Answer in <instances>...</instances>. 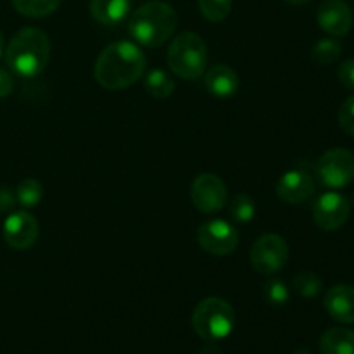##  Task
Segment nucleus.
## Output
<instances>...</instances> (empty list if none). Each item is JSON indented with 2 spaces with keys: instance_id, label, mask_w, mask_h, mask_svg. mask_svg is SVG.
<instances>
[{
  "instance_id": "obj_9",
  "label": "nucleus",
  "mask_w": 354,
  "mask_h": 354,
  "mask_svg": "<svg viewBox=\"0 0 354 354\" xmlns=\"http://www.w3.org/2000/svg\"><path fill=\"white\" fill-rule=\"evenodd\" d=\"M227 197L228 192L223 180L213 173H203L196 176L190 187V199L201 213H218L227 204Z\"/></svg>"
},
{
  "instance_id": "obj_25",
  "label": "nucleus",
  "mask_w": 354,
  "mask_h": 354,
  "mask_svg": "<svg viewBox=\"0 0 354 354\" xmlns=\"http://www.w3.org/2000/svg\"><path fill=\"white\" fill-rule=\"evenodd\" d=\"M263 297L270 306H283L289 301V287L279 279H270L263 287Z\"/></svg>"
},
{
  "instance_id": "obj_4",
  "label": "nucleus",
  "mask_w": 354,
  "mask_h": 354,
  "mask_svg": "<svg viewBox=\"0 0 354 354\" xmlns=\"http://www.w3.org/2000/svg\"><path fill=\"white\" fill-rule=\"evenodd\" d=\"M168 66L182 80L201 78L207 66L206 41L192 31L176 35L168 47Z\"/></svg>"
},
{
  "instance_id": "obj_31",
  "label": "nucleus",
  "mask_w": 354,
  "mask_h": 354,
  "mask_svg": "<svg viewBox=\"0 0 354 354\" xmlns=\"http://www.w3.org/2000/svg\"><path fill=\"white\" fill-rule=\"evenodd\" d=\"M292 354H311V353L308 351L306 348H301V349H296V351H294Z\"/></svg>"
},
{
  "instance_id": "obj_8",
  "label": "nucleus",
  "mask_w": 354,
  "mask_h": 354,
  "mask_svg": "<svg viewBox=\"0 0 354 354\" xmlns=\"http://www.w3.org/2000/svg\"><path fill=\"white\" fill-rule=\"evenodd\" d=\"M197 241L206 252L213 256H227L239 245V232L225 220L204 221L197 230Z\"/></svg>"
},
{
  "instance_id": "obj_16",
  "label": "nucleus",
  "mask_w": 354,
  "mask_h": 354,
  "mask_svg": "<svg viewBox=\"0 0 354 354\" xmlns=\"http://www.w3.org/2000/svg\"><path fill=\"white\" fill-rule=\"evenodd\" d=\"M90 16L104 26L121 24L131 12V0H90Z\"/></svg>"
},
{
  "instance_id": "obj_15",
  "label": "nucleus",
  "mask_w": 354,
  "mask_h": 354,
  "mask_svg": "<svg viewBox=\"0 0 354 354\" xmlns=\"http://www.w3.org/2000/svg\"><path fill=\"white\" fill-rule=\"evenodd\" d=\"M204 86L218 99L234 97L239 90V76L235 69L227 64H216L204 71Z\"/></svg>"
},
{
  "instance_id": "obj_6",
  "label": "nucleus",
  "mask_w": 354,
  "mask_h": 354,
  "mask_svg": "<svg viewBox=\"0 0 354 354\" xmlns=\"http://www.w3.org/2000/svg\"><path fill=\"white\" fill-rule=\"evenodd\" d=\"M315 173L328 189H344L354 182V154L344 147L330 149L317 161Z\"/></svg>"
},
{
  "instance_id": "obj_1",
  "label": "nucleus",
  "mask_w": 354,
  "mask_h": 354,
  "mask_svg": "<svg viewBox=\"0 0 354 354\" xmlns=\"http://www.w3.org/2000/svg\"><path fill=\"white\" fill-rule=\"evenodd\" d=\"M147 59L137 44L114 41L99 54L93 68L97 83L106 90H123L144 76Z\"/></svg>"
},
{
  "instance_id": "obj_27",
  "label": "nucleus",
  "mask_w": 354,
  "mask_h": 354,
  "mask_svg": "<svg viewBox=\"0 0 354 354\" xmlns=\"http://www.w3.org/2000/svg\"><path fill=\"white\" fill-rule=\"evenodd\" d=\"M339 80L346 88L354 92V59H348L339 68Z\"/></svg>"
},
{
  "instance_id": "obj_23",
  "label": "nucleus",
  "mask_w": 354,
  "mask_h": 354,
  "mask_svg": "<svg viewBox=\"0 0 354 354\" xmlns=\"http://www.w3.org/2000/svg\"><path fill=\"white\" fill-rule=\"evenodd\" d=\"M322 289H324V282L313 272H303L299 275H296V279H294V290L299 296L306 297V299L318 296L322 292Z\"/></svg>"
},
{
  "instance_id": "obj_21",
  "label": "nucleus",
  "mask_w": 354,
  "mask_h": 354,
  "mask_svg": "<svg viewBox=\"0 0 354 354\" xmlns=\"http://www.w3.org/2000/svg\"><path fill=\"white\" fill-rule=\"evenodd\" d=\"M342 54L341 41L335 38H324V40L317 41L315 47L311 48V59L320 66H328L339 59Z\"/></svg>"
},
{
  "instance_id": "obj_20",
  "label": "nucleus",
  "mask_w": 354,
  "mask_h": 354,
  "mask_svg": "<svg viewBox=\"0 0 354 354\" xmlns=\"http://www.w3.org/2000/svg\"><path fill=\"white\" fill-rule=\"evenodd\" d=\"M44 199V185L37 178L21 180L16 189V203L21 204L24 209L38 206Z\"/></svg>"
},
{
  "instance_id": "obj_26",
  "label": "nucleus",
  "mask_w": 354,
  "mask_h": 354,
  "mask_svg": "<svg viewBox=\"0 0 354 354\" xmlns=\"http://www.w3.org/2000/svg\"><path fill=\"white\" fill-rule=\"evenodd\" d=\"M339 124L346 133L354 137V95L346 99L339 109Z\"/></svg>"
},
{
  "instance_id": "obj_2",
  "label": "nucleus",
  "mask_w": 354,
  "mask_h": 354,
  "mask_svg": "<svg viewBox=\"0 0 354 354\" xmlns=\"http://www.w3.org/2000/svg\"><path fill=\"white\" fill-rule=\"evenodd\" d=\"M50 40L40 28H23L10 38L6 48V62L14 75L35 78L50 61Z\"/></svg>"
},
{
  "instance_id": "obj_11",
  "label": "nucleus",
  "mask_w": 354,
  "mask_h": 354,
  "mask_svg": "<svg viewBox=\"0 0 354 354\" xmlns=\"http://www.w3.org/2000/svg\"><path fill=\"white\" fill-rule=\"evenodd\" d=\"M351 214V204L344 196L337 192H325L318 197L313 207V220L318 228L334 232L348 221Z\"/></svg>"
},
{
  "instance_id": "obj_10",
  "label": "nucleus",
  "mask_w": 354,
  "mask_h": 354,
  "mask_svg": "<svg viewBox=\"0 0 354 354\" xmlns=\"http://www.w3.org/2000/svg\"><path fill=\"white\" fill-rule=\"evenodd\" d=\"M2 232L3 241L7 242L9 248L16 249V251H26V249L33 248L37 242L40 225L33 214L26 213V211H16L6 218Z\"/></svg>"
},
{
  "instance_id": "obj_28",
  "label": "nucleus",
  "mask_w": 354,
  "mask_h": 354,
  "mask_svg": "<svg viewBox=\"0 0 354 354\" xmlns=\"http://www.w3.org/2000/svg\"><path fill=\"white\" fill-rule=\"evenodd\" d=\"M14 90V80L10 76L9 71L0 68V99L10 95V92Z\"/></svg>"
},
{
  "instance_id": "obj_13",
  "label": "nucleus",
  "mask_w": 354,
  "mask_h": 354,
  "mask_svg": "<svg viewBox=\"0 0 354 354\" xmlns=\"http://www.w3.org/2000/svg\"><path fill=\"white\" fill-rule=\"evenodd\" d=\"M277 194L283 203L303 204L315 194V182L304 169H289L277 182Z\"/></svg>"
},
{
  "instance_id": "obj_7",
  "label": "nucleus",
  "mask_w": 354,
  "mask_h": 354,
  "mask_svg": "<svg viewBox=\"0 0 354 354\" xmlns=\"http://www.w3.org/2000/svg\"><path fill=\"white\" fill-rule=\"evenodd\" d=\"M289 261V245L280 235L265 234L252 244L251 265L261 275H275Z\"/></svg>"
},
{
  "instance_id": "obj_32",
  "label": "nucleus",
  "mask_w": 354,
  "mask_h": 354,
  "mask_svg": "<svg viewBox=\"0 0 354 354\" xmlns=\"http://www.w3.org/2000/svg\"><path fill=\"white\" fill-rule=\"evenodd\" d=\"M2 52H3V37H2V31H0V57H2Z\"/></svg>"
},
{
  "instance_id": "obj_14",
  "label": "nucleus",
  "mask_w": 354,
  "mask_h": 354,
  "mask_svg": "<svg viewBox=\"0 0 354 354\" xmlns=\"http://www.w3.org/2000/svg\"><path fill=\"white\" fill-rule=\"evenodd\" d=\"M324 306L327 313L341 324H354V287L335 286L325 294Z\"/></svg>"
},
{
  "instance_id": "obj_17",
  "label": "nucleus",
  "mask_w": 354,
  "mask_h": 354,
  "mask_svg": "<svg viewBox=\"0 0 354 354\" xmlns=\"http://www.w3.org/2000/svg\"><path fill=\"white\" fill-rule=\"evenodd\" d=\"M322 354H354V332L344 327H332L320 337Z\"/></svg>"
},
{
  "instance_id": "obj_19",
  "label": "nucleus",
  "mask_w": 354,
  "mask_h": 354,
  "mask_svg": "<svg viewBox=\"0 0 354 354\" xmlns=\"http://www.w3.org/2000/svg\"><path fill=\"white\" fill-rule=\"evenodd\" d=\"M62 0H12L14 9L26 17H45L59 9Z\"/></svg>"
},
{
  "instance_id": "obj_30",
  "label": "nucleus",
  "mask_w": 354,
  "mask_h": 354,
  "mask_svg": "<svg viewBox=\"0 0 354 354\" xmlns=\"http://www.w3.org/2000/svg\"><path fill=\"white\" fill-rule=\"evenodd\" d=\"M286 2L294 3V6H299V3H306V2H310V0H286Z\"/></svg>"
},
{
  "instance_id": "obj_12",
  "label": "nucleus",
  "mask_w": 354,
  "mask_h": 354,
  "mask_svg": "<svg viewBox=\"0 0 354 354\" xmlns=\"http://www.w3.org/2000/svg\"><path fill=\"white\" fill-rule=\"evenodd\" d=\"M317 21L325 33L332 37H346L353 28V10L342 0H325L317 12Z\"/></svg>"
},
{
  "instance_id": "obj_5",
  "label": "nucleus",
  "mask_w": 354,
  "mask_h": 354,
  "mask_svg": "<svg viewBox=\"0 0 354 354\" xmlns=\"http://www.w3.org/2000/svg\"><path fill=\"white\" fill-rule=\"evenodd\" d=\"M192 327L204 341H221L228 337L235 327L234 308L221 297H206L194 310Z\"/></svg>"
},
{
  "instance_id": "obj_22",
  "label": "nucleus",
  "mask_w": 354,
  "mask_h": 354,
  "mask_svg": "<svg viewBox=\"0 0 354 354\" xmlns=\"http://www.w3.org/2000/svg\"><path fill=\"white\" fill-rule=\"evenodd\" d=\"M228 213L239 223H249L256 216V204L248 194H235L228 206Z\"/></svg>"
},
{
  "instance_id": "obj_18",
  "label": "nucleus",
  "mask_w": 354,
  "mask_h": 354,
  "mask_svg": "<svg viewBox=\"0 0 354 354\" xmlns=\"http://www.w3.org/2000/svg\"><path fill=\"white\" fill-rule=\"evenodd\" d=\"M145 90L154 99H168L175 92V82L162 69H152L145 76Z\"/></svg>"
},
{
  "instance_id": "obj_3",
  "label": "nucleus",
  "mask_w": 354,
  "mask_h": 354,
  "mask_svg": "<svg viewBox=\"0 0 354 354\" xmlns=\"http://www.w3.org/2000/svg\"><path fill=\"white\" fill-rule=\"evenodd\" d=\"M178 16L168 2L151 0L131 14L128 30L131 38L144 47H159L175 33Z\"/></svg>"
},
{
  "instance_id": "obj_29",
  "label": "nucleus",
  "mask_w": 354,
  "mask_h": 354,
  "mask_svg": "<svg viewBox=\"0 0 354 354\" xmlns=\"http://www.w3.org/2000/svg\"><path fill=\"white\" fill-rule=\"evenodd\" d=\"M16 203V196L9 189H0V211H7Z\"/></svg>"
},
{
  "instance_id": "obj_24",
  "label": "nucleus",
  "mask_w": 354,
  "mask_h": 354,
  "mask_svg": "<svg viewBox=\"0 0 354 354\" xmlns=\"http://www.w3.org/2000/svg\"><path fill=\"white\" fill-rule=\"evenodd\" d=\"M199 10L211 23H220L230 14L232 0H199Z\"/></svg>"
}]
</instances>
